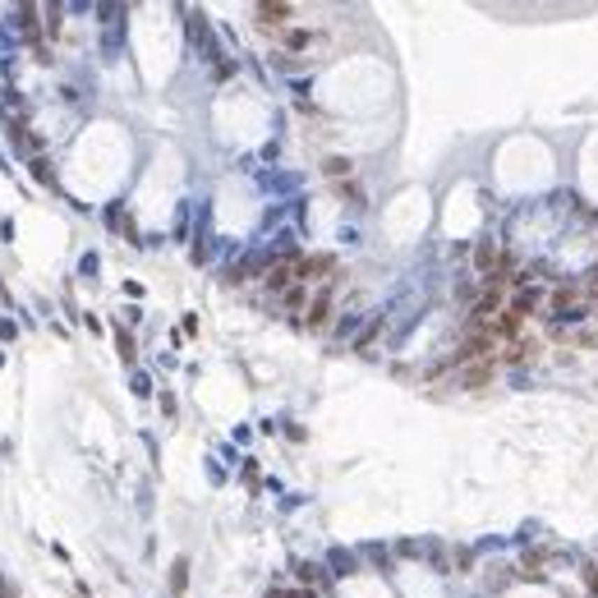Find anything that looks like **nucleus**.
I'll list each match as a JSON object with an SVG mask.
<instances>
[{
	"label": "nucleus",
	"mask_w": 598,
	"mask_h": 598,
	"mask_svg": "<svg viewBox=\"0 0 598 598\" xmlns=\"http://www.w3.org/2000/svg\"><path fill=\"white\" fill-rule=\"evenodd\" d=\"M548 318L553 322H571V318H589V304H585V290L580 286H557L548 295Z\"/></svg>",
	"instance_id": "f257e3e1"
},
{
	"label": "nucleus",
	"mask_w": 598,
	"mask_h": 598,
	"mask_svg": "<svg viewBox=\"0 0 598 598\" xmlns=\"http://www.w3.org/2000/svg\"><path fill=\"white\" fill-rule=\"evenodd\" d=\"M497 359H483V364H465L460 373H455V387H465V391H479V387H488L493 377H497Z\"/></svg>",
	"instance_id": "f03ea898"
},
{
	"label": "nucleus",
	"mask_w": 598,
	"mask_h": 598,
	"mask_svg": "<svg viewBox=\"0 0 598 598\" xmlns=\"http://www.w3.org/2000/svg\"><path fill=\"white\" fill-rule=\"evenodd\" d=\"M506 309L516 313L520 322H530L534 313H543V309H548V295H543V286H530V290H520V295H511V304H506Z\"/></svg>",
	"instance_id": "7ed1b4c3"
},
{
	"label": "nucleus",
	"mask_w": 598,
	"mask_h": 598,
	"mask_svg": "<svg viewBox=\"0 0 598 598\" xmlns=\"http://www.w3.org/2000/svg\"><path fill=\"white\" fill-rule=\"evenodd\" d=\"M474 267H479V272H483V277H497V272H511L506 254H502V249H497V244H493V240H483V244H479V249H474Z\"/></svg>",
	"instance_id": "20e7f679"
},
{
	"label": "nucleus",
	"mask_w": 598,
	"mask_h": 598,
	"mask_svg": "<svg viewBox=\"0 0 598 598\" xmlns=\"http://www.w3.org/2000/svg\"><path fill=\"white\" fill-rule=\"evenodd\" d=\"M304 322H309L313 332H322V327L332 322V281H327V286L313 295V304H309V313H304Z\"/></svg>",
	"instance_id": "39448f33"
},
{
	"label": "nucleus",
	"mask_w": 598,
	"mask_h": 598,
	"mask_svg": "<svg viewBox=\"0 0 598 598\" xmlns=\"http://www.w3.org/2000/svg\"><path fill=\"white\" fill-rule=\"evenodd\" d=\"M322 272H336V263H332L327 254L304 258V263H299V286H318V281H332V277H322Z\"/></svg>",
	"instance_id": "423d86ee"
},
{
	"label": "nucleus",
	"mask_w": 598,
	"mask_h": 598,
	"mask_svg": "<svg viewBox=\"0 0 598 598\" xmlns=\"http://www.w3.org/2000/svg\"><path fill=\"white\" fill-rule=\"evenodd\" d=\"M290 5H258L254 10V19H258V28H286V19H290Z\"/></svg>",
	"instance_id": "0eeeda50"
},
{
	"label": "nucleus",
	"mask_w": 598,
	"mask_h": 598,
	"mask_svg": "<svg viewBox=\"0 0 598 598\" xmlns=\"http://www.w3.org/2000/svg\"><path fill=\"white\" fill-rule=\"evenodd\" d=\"M281 304H286V309H304V313H309V304H313V299H309V286H290L286 295H281Z\"/></svg>",
	"instance_id": "6e6552de"
},
{
	"label": "nucleus",
	"mask_w": 598,
	"mask_h": 598,
	"mask_svg": "<svg viewBox=\"0 0 598 598\" xmlns=\"http://www.w3.org/2000/svg\"><path fill=\"white\" fill-rule=\"evenodd\" d=\"M322 170H327V175H332V180H341V175H350V170H355V166H350L345 156H332V161H327V166H322Z\"/></svg>",
	"instance_id": "1a4fd4ad"
},
{
	"label": "nucleus",
	"mask_w": 598,
	"mask_h": 598,
	"mask_svg": "<svg viewBox=\"0 0 598 598\" xmlns=\"http://www.w3.org/2000/svg\"><path fill=\"white\" fill-rule=\"evenodd\" d=\"M313 33H281V46H290V51H299V46H309Z\"/></svg>",
	"instance_id": "9d476101"
},
{
	"label": "nucleus",
	"mask_w": 598,
	"mask_h": 598,
	"mask_svg": "<svg viewBox=\"0 0 598 598\" xmlns=\"http://www.w3.org/2000/svg\"><path fill=\"white\" fill-rule=\"evenodd\" d=\"M299 580H304V585H313V580H318V566H313V562H299Z\"/></svg>",
	"instance_id": "9b49d317"
},
{
	"label": "nucleus",
	"mask_w": 598,
	"mask_h": 598,
	"mask_svg": "<svg viewBox=\"0 0 598 598\" xmlns=\"http://www.w3.org/2000/svg\"><path fill=\"white\" fill-rule=\"evenodd\" d=\"M272 598H299V589H272Z\"/></svg>",
	"instance_id": "f8f14e48"
}]
</instances>
